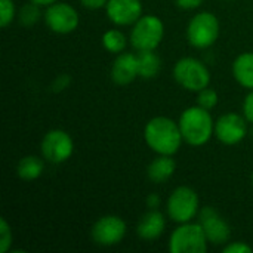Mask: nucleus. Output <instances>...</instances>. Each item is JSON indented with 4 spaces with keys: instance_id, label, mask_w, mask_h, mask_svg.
<instances>
[{
    "instance_id": "27",
    "label": "nucleus",
    "mask_w": 253,
    "mask_h": 253,
    "mask_svg": "<svg viewBox=\"0 0 253 253\" xmlns=\"http://www.w3.org/2000/svg\"><path fill=\"white\" fill-rule=\"evenodd\" d=\"M243 116L249 123L253 125V90H251L246 95V98L243 101Z\"/></svg>"
},
{
    "instance_id": "1",
    "label": "nucleus",
    "mask_w": 253,
    "mask_h": 253,
    "mask_svg": "<svg viewBox=\"0 0 253 253\" xmlns=\"http://www.w3.org/2000/svg\"><path fill=\"white\" fill-rule=\"evenodd\" d=\"M144 139L150 150L163 156H173L178 153L184 141L179 125L165 116L148 120L144 127Z\"/></svg>"
},
{
    "instance_id": "7",
    "label": "nucleus",
    "mask_w": 253,
    "mask_h": 253,
    "mask_svg": "<svg viewBox=\"0 0 253 253\" xmlns=\"http://www.w3.org/2000/svg\"><path fill=\"white\" fill-rule=\"evenodd\" d=\"M168 216L176 224L191 222L200 212V202L197 193L187 187L181 185L172 191L168 199Z\"/></svg>"
},
{
    "instance_id": "4",
    "label": "nucleus",
    "mask_w": 253,
    "mask_h": 253,
    "mask_svg": "<svg viewBox=\"0 0 253 253\" xmlns=\"http://www.w3.org/2000/svg\"><path fill=\"white\" fill-rule=\"evenodd\" d=\"M175 82L190 92H200L211 83V71L197 58L187 56L179 59L173 67Z\"/></svg>"
},
{
    "instance_id": "21",
    "label": "nucleus",
    "mask_w": 253,
    "mask_h": 253,
    "mask_svg": "<svg viewBox=\"0 0 253 253\" xmlns=\"http://www.w3.org/2000/svg\"><path fill=\"white\" fill-rule=\"evenodd\" d=\"M42 6L33 3L28 0V3H25L16 13L18 16V21L21 25L24 27H33L36 22H39L40 16H42V10H40Z\"/></svg>"
},
{
    "instance_id": "30",
    "label": "nucleus",
    "mask_w": 253,
    "mask_h": 253,
    "mask_svg": "<svg viewBox=\"0 0 253 253\" xmlns=\"http://www.w3.org/2000/svg\"><path fill=\"white\" fill-rule=\"evenodd\" d=\"M160 203H162V200H160L159 194H150L147 197V206H148V209H159Z\"/></svg>"
},
{
    "instance_id": "5",
    "label": "nucleus",
    "mask_w": 253,
    "mask_h": 253,
    "mask_svg": "<svg viewBox=\"0 0 253 253\" xmlns=\"http://www.w3.org/2000/svg\"><path fill=\"white\" fill-rule=\"evenodd\" d=\"M219 21L212 12L196 13L187 27V40L196 49H208L218 40Z\"/></svg>"
},
{
    "instance_id": "12",
    "label": "nucleus",
    "mask_w": 253,
    "mask_h": 253,
    "mask_svg": "<svg viewBox=\"0 0 253 253\" xmlns=\"http://www.w3.org/2000/svg\"><path fill=\"white\" fill-rule=\"evenodd\" d=\"M199 222L203 227L206 239L215 246L225 245L231 237V230L227 221L219 215V212L211 206L203 208L199 212Z\"/></svg>"
},
{
    "instance_id": "3",
    "label": "nucleus",
    "mask_w": 253,
    "mask_h": 253,
    "mask_svg": "<svg viewBox=\"0 0 253 253\" xmlns=\"http://www.w3.org/2000/svg\"><path fill=\"white\" fill-rule=\"evenodd\" d=\"M208 239L200 222H185L179 224L169 239L170 253H206Z\"/></svg>"
},
{
    "instance_id": "13",
    "label": "nucleus",
    "mask_w": 253,
    "mask_h": 253,
    "mask_svg": "<svg viewBox=\"0 0 253 253\" xmlns=\"http://www.w3.org/2000/svg\"><path fill=\"white\" fill-rule=\"evenodd\" d=\"M108 19L119 27L133 25L142 16L141 0H108L105 6Z\"/></svg>"
},
{
    "instance_id": "26",
    "label": "nucleus",
    "mask_w": 253,
    "mask_h": 253,
    "mask_svg": "<svg viewBox=\"0 0 253 253\" xmlns=\"http://www.w3.org/2000/svg\"><path fill=\"white\" fill-rule=\"evenodd\" d=\"M70 83H71V77H70L68 74H59V76H56L55 80L52 82V90H53L55 93L62 92V90H65V89L70 86Z\"/></svg>"
},
{
    "instance_id": "10",
    "label": "nucleus",
    "mask_w": 253,
    "mask_h": 253,
    "mask_svg": "<svg viewBox=\"0 0 253 253\" xmlns=\"http://www.w3.org/2000/svg\"><path fill=\"white\" fill-rule=\"evenodd\" d=\"M126 236V222L117 215L101 216L90 230L92 240L104 248L119 245Z\"/></svg>"
},
{
    "instance_id": "32",
    "label": "nucleus",
    "mask_w": 253,
    "mask_h": 253,
    "mask_svg": "<svg viewBox=\"0 0 253 253\" xmlns=\"http://www.w3.org/2000/svg\"><path fill=\"white\" fill-rule=\"evenodd\" d=\"M252 184H253V173H252Z\"/></svg>"
},
{
    "instance_id": "25",
    "label": "nucleus",
    "mask_w": 253,
    "mask_h": 253,
    "mask_svg": "<svg viewBox=\"0 0 253 253\" xmlns=\"http://www.w3.org/2000/svg\"><path fill=\"white\" fill-rule=\"evenodd\" d=\"M224 253H252L253 249L245 242H231L222 249Z\"/></svg>"
},
{
    "instance_id": "20",
    "label": "nucleus",
    "mask_w": 253,
    "mask_h": 253,
    "mask_svg": "<svg viewBox=\"0 0 253 253\" xmlns=\"http://www.w3.org/2000/svg\"><path fill=\"white\" fill-rule=\"evenodd\" d=\"M101 42H102V46H104L105 50H108L111 53H116V55L125 52V49L127 46L126 36L120 30H117V28H111V30L105 31L102 34Z\"/></svg>"
},
{
    "instance_id": "23",
    "label": "nucleus",
    "mask_w": 253,
    "mask_h": 253,
    "mask_svg": "<svg viewBox=\"0 0 253 253\" xmlns=\"http://www.w3.org/2000/svg\"><path fill=\"white\" fill-rule=\"evenodd\" d=\"M197 93H199L197 95V105H200V107H203V108H206L209 111L216 107V104H218V93H216L215 89L208 86V87L202 89Z\"/></svg>"
},
{
    "instance_id": "29",
    "label": "nucleus",
    "mask_w": 253,
    "mask_h": 253,
    "mask_svg": "<svg viewBox=\"0 0 253 253\" xmlns=\"http://www.w3.org/2000/svg\"><path fill=\"white\" fill-rule=\"evenodd\" d=\"M107 1H108V0H80V3H82L84 7L92 9V10L105 7V6H107Z\"/></svg>"
},
{
    "instance_id": "16",
    "label": "nucleus",
    "mask_w": 253,
    "mask_h": 253,
    "mask_svg": "<svg viewBox=\"0 0 253 253\" xmlns=\"http://www.w3.org/2000/svg\"><path fill=\"white\" fill-rule=\"evenodd\" d=\"M176 170V162L172 156H163L159 154L147 169L148 179L154 184H163L166 182Z\"/></svg>"
},
{
    "instance_id": "14",
    "label": "nucleus",
    "mask_w": 253,
    "mask_h": 253,
    "mask_svg": "<svg viewBox=\"0 0 253 253\" xmlns=\"http://www.w3.org/2000/svg\"><path fill=\"white\" fill-rule=\"evenodd\" d=\"M136 77H139V64L138 55L130 52H122L113 62L111 79L119 86L130 84Z\"/></svg>"
},
{
    "instance_id": "19",
    "label": "nucleus",
    "mask_w": 253,
    "mask_h": 253,
    "mask_svg": "<svg viewBox=\"0 0 253 253\" xmlns=\"http://www.w3.org/2000/svg\"><path fill=\"white\" fill-rule=\"evenodd\" d=\"M138 64H139V77L142 79H154L162 68V61L154 50H139Z\"/></svg>"
},
{
    "instance_id": "11",
    "label": "nucleus",
    "mask_w": 253,
    "mask_h": 253,
    "mask_svg": "<svg viewBox=\"0 0 253 253\" xmlns=\"http://www.w3.org/2000/svg\"><path fill=\"white\" fill-rule=\"evenodd\" d=\"M248 120L237 113L222 114L215 122V136L225 145H237L248 135Z\"/></svg>"
},
{
    "instance_id": "22",
    "label": "nucleus",
    "mask_w": 253,
    "mask_h": 253,
    "mask_svg": "<svg viewBox=\"0 0 253 253\" xmlns=\"http://www.w3.org/2000/svg\"><path fill=\"white\" fill-rule=\"evenodd\" d=\"M16 18V9L13 0H0V25L7 28Z\"/></svg>"
},
{
    "instance_id": "15",
    "label": "nucleus",
    "mask_w": 253,
    "mask_h": 253,
    "mask_svg": "<svg viewBox=\"0 0 253 253\" xmlns=\"http://www.w3.org/2000/svg\"><path fill=\"white\" fill-rule=\"evenodd\" d=\"M166 228V218L162 212H159L157 209H150V212H147L138 222L136 227V234L139 239L147 240V242H153L157 240Z\"/></svg>"
},
{
    "instance_id": "6",
    "label": "nucleus",
    "mask_w": 253,
    "mask_h": 253,
    "mask_svg": "<svg viewBox=\"0 0 253 253\" xmlns=\"http://www.w3.org/2000/svg\"><path fill=\"white\" fill-rule=\"evenodd\" d=\"M165 37V24L156 15H142L132 27L130 43L139 50H156Z\"/></svg>"
},
{
    "instance_id": "28",
    "label": "nucleus",
    "mask_w": 253,
    "mask_h": 253,
    "mask_svg": "<svg viewBox=\"0 0 253 253\" xmlns=\"http://www.w3.org/2000/svg\"><path fill=\"white\" fill-rule=\"evenodd\" d=\"M205 0H175L176 6L184 9V10H193V9H197Z\"/></svg>"
},
{
    "instance_id": "18",
    "label": "nucleus",
    "mask_w": 253,
    "mask_h": 253,
    "mask_svg": "<svg viewBox=\"0 0 253 253\" xmlns=\"http://www.w3.org/2000/svg\"><path fill=\"white\" fill-rule=\"evenodd\" d=\"M44 170V163L36 156H25L18 162L16 173L22 181H34L40 178Z\"/></svg>"
},
{
    "instance_id": "2",
    "label": "nucleus",
    "mask_w": 253,
    "mask_h": 253,
    "mask_svg": "<svg viewBox=\"0 0 253 253\" xmlns=\"http://www.w3.org/2000/svg\"><path fill=\"white\" fill-rule=\"evenodd\" d=\"M179 129L184 141L191 147H203L215 133V123L211 111L200 107H188L179 116Z\"/></svg>"
},
{
    "instance_id": "17",
    "label": "nucleus",
    "mask_w": 253,
    "mask_h": 253,
    "mask_svg": "<svg viewBox=\"0 0 253 253\" xmlns=\"http://www.w3.org/2000/svg\"><path fill=\"white\" fill-rule=\"evenodd\" d=\"M233 76L240 86L253 90V52H243L234 59Z\"/></svg>"
},
{
    "instance_id": "24",
    "label": "nucleus",
    "mask_w": 253,
    "mask_h": 253,
    "mask_svg": "<svg viewBox=\"0 0 253 253\" xmlns=\"http://www.w3.org/2000/svg\"><path fill=\"white\" fill-rule=\"evenodd\" d=\"M12 240H13L12 228H10L9 222L4 218H1V221H0V253H6L10 249Z\"/></svg>"
},
{
    "instance_id": "8",
    "label": "nucleus",
    "mask_w": 253,
    "mask_h": 253,
    "mask_svg": "<svg viewBox=\"0 0 253 253\" xmlns=\"http://www.w3.org/2000/svg\"><path fill=\"white\" fill-rule=\"evenodd\" d=\"M40 150L46 162L59 165L67 162L73 156L74 142L68 132L62 129H52L43 136Z\"/></svg>"
},
{
    "instance_id": "9",
    "label": "nucleus",
    "mask_w": 253,
    "mask_h": 253,
    "mask_svg": "<svg viewBox=\"0 0 253 253\" xmlns=\"http://www.w3.org/2000/svg\"><path fill=\"white\" fill-rule=\"evenodd\" d=\"M43 18L47 28L56 34H70L79 27L80 22L77 10L64 1H56L46 6Z\"/></svg>"
},
{
    "instance_id": "31",
    "label": "nucleus",
    "mask_w": 253,
    "mask_h": 253,
    "mask_svg": "<svg viewBox=\"0 0 253 253\" xmlns=\"http://www.w3.org/2000/svg\"><path fill=\"white\" fill-rule=\"evenodd\" d=\"M30 1H33V3H36L39 6H49V4H53V3H56L59 0H30Z\"/></svg>"
}]
</instances>
